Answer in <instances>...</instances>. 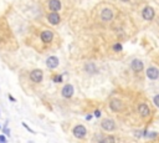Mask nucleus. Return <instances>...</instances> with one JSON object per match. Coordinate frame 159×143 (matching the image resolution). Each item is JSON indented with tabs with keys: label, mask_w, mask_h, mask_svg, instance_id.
<instances>
[{
	"label": "nucleus",
	"mask_w": 159,
	"mask_h": 143,
	"mask_svg": "<svg viewBox=\"0 0 159 143\" xmlns=\"http://www.w3.org/2000/svg\"><path fill=\"white\" fill-rule=\"evenodd\" d=\"M54 81H55L56 83H61V82H62V77H61L60 75H56V76H54Z\"/></svg>",
	"instance_id": "18"
},
{
	"label": "nucleus",
	"mask_w": 159,
	"mask_h": 143,
	"mask_svg": "<svg viewBox=\"0 0 159 143\" xmlns=\"http://www.w3.org/2000/svg\"><path fill=\"white\" fill-rule=\"evenodd\" d=\"M142 16H143L145 20H152V19L154 18V10H153V8L145 6V8L143 9V11H142Z\"/></svg>",
	"instance_id": "14"
},
{
	"label": "nucleus",
	"mask_w": 159,
	"mask_h": 143,
	"mask_svg": "<svg viewBox=\"0 0 159 143\" xmlns=\"http://www.w3.org/2000/svg\"><path fill=\"white\" fill-rule=\"evenodd\" d=\"M153 102H154V105H155L157 107H159V95L154 96V98H153Z\"/></svg>",
	"instance_id": "19"
},
{
	"label": "nucleus",
	"mask_w": 159,
	"mask_h": 143,
	"mask_svg": "<svg viewBox=\"0 0 159 143\" xmlns=\"http://www.w3.org/2000/svg\"><path fill=\"white\" fill-rule=\"evenodd\" d=\"M0 143H8L5 134H0Z\"/></svg>",
	"instance_id": "22"
},
{
	"label": "nucleus",
	"mask_w": 159,
	"mask_h": 143,
	"mask_svg": "<svg viewBox=\"0 0 159 143\" xmlns=\"http://www.w3.org/2000/svg\"><path fill=\"white\" fill-rule=\"evenodd\" d=\"M75 93V90H74V86L72 85H65L61 90V96L63 98H71Z\"/></svg>",
	"instance_id": "6"
},
{
	"label": "nucleus",
	"mask_w": 159,
	"mask_h": 143,
	"mask_svg": "<svg viewBox=\"0 0 159 143\" xmlns=\"http://www.w3.org/2000/svg\"><path fill=\"white\" fill-rule=\"evenodd\" d=\"M58 64H60V61H58V59L56 56H50V57H47V60H46V66L49 69H56L58 66Z\"/></svg>",
	"instance_id": "11"
},
{
	"label": "nucleus",
	"mask_w": 159,
	"mask_h": 143,
	"mask_svg": "<svg viewBox=\"0 0 159 143\" xmlns=\"http://www.w3.org/2000/svg\"><path fill=\"white\" fill-rule=\"evenodd\" d=\"M94 116H96L97 118H100V116H101V111H98V109L94 111Z\"/></svg>",
	"instance_id": "24"
},
{
	"label": "nucleus",
	"mask_w": 159,
	"mask_h": 143,
	"mask_svg": "<svg viewBox=\"0 0 159 143\" xmlns=\"http://www.w3.org/2000/svg\"><path fill=\"white\" fill-rule=\"evenodd\" d=\"M101 128H102L103 131L112 132V131H114V129L117 128V125H116V122H114L113 120H111V118H105V120H102V122H101Z\"/></svg>",
	"instance_id": "3"
},
{
	"label": "nucleus",
	"mask_w": 159,
	"mask_h": 143,
	"mask_svg": "<svg viewBox=\"0 0 159 143\" xmlns=\"http://www.w3.org/2000/svg\"><path fill=\"white\" fill-rule=\"evenodd\" d=\"M113 11L111 10V9H108V8H105V9H102L101 10V14H100V18H101V20L102 21H105V22H108V21H111L112 19H113Z\"/></svg>",
	"instance_id": "7"
},
{
	"label": "nucleus",
	"mask_w": 159,
	"mask_h": 143,
	"mask_svg": "<svg viewBox=\"0 0 159 143\" xmlns=\"http://www.w3.org/2000/svg\"><path fill=\"white\" fill-rule=\"evenodd\" d=\"M9 100H11V101H14V102H15V98H14L13 96H9Z\"/></svg>",
	"instance_id": "26"
},
{
	"label": "nucleus",
	"mask_w": 159,
	"mask_h": 143,
	"mask_svg": "<svg viewBox=\"0 0 159 143\" xmlns=\"http://www.w3.org/2000/svg\"><path fill=\"white\" fill-rule=\"evenodd\" d=\"M54 38H55V35H54V33L51 31V30H44V31H41V34H40V40L44 42V44H51L52 42V40H54Z\"/></svg>",
	"instance_id": "5"
},
{
	"label": "nucleus",
	"mask_w": 159,
	"mask_h": 143,
	"mask_svg": "<svg viewBox=\"0 0 159 143\" xmlns=\"http://www.w3.org/2000/svg\"><path fill=\"white\" fill-rule=\"evenodd\" d=\"M85 70L89 73V75H94V73H97L98 72V69H97V66L94 65L93 62H88V64H86V66H85Z\"/></svg>",
	"instance_id": "15"
},
{
	"label": "nucleus",
	"mask_w": 159,
	"mask_h": 143,
	"mask_svg": "<svg viewBox=\"0 0 159 143\" xmlns=\"http://www.w3.org/2000/svg\"><path fill=\"white\" fill-rule=\"evenodd\" d=\"M138 113L141 114L142 117H148L149 114H150V109H149L148 105H145V103H141V105L138 106Z\"/></svg>",
	"instance_id": "13"
},
{
	"label": "nucleus",
	"mask_w": 159,
	"mask_h": 143,
	"mask_svg": "<svg viewBox=\"0 0 159 143\" xmlns=\"http://www.w3.org/2000/svg\"><path fill=\"white\" fill-rule=\"evenodd\" d=\"M147 77L149 80H157V78H159V70L157 67H148L147 69Z\"/></svg>",
	"instance_id": "10"
},
{
	"label": "nucleus",
	"mask_w": 159,
	"mask_h": 143,
	"mask_svg": "<svg viewBox=\"0 0 159 143\" xmlns=\"http://www.w3.org/2000/svg\"><path fill=\"white\" fill-rule=\"evenodd\" d=\"M143 67H144L143 62H142L141 60H138V59H134V60L131 62V69H132L134 72H141V71L143 70Z\"/></svg>",
	"instance_id": "12"
},
{
	"label": "nucleus",
	"mask_w": 159,
	"mask_h": 143,
	"mask_svg": "<svg viewBox=\"0 0 159 143\" xmlns=\"http://www.w3.org/2000/svg\"><path fill=\"white\" fill-rule=\"evenodd\" d=\"M47 8L50 11H54V13H57L61 10L62 8V4L60 0H49V3H47Z\"/></svg>",
	"instance_id": "8"
},
{
	"label": "nucleus",
	"mask_w": 159,
	"mask_h": 143,
	"mask_svg": "<svg viewBox=\"0 0 159 143\" xmlns=\"http://www.w3.org/2000/svg\"><path fill=\"white\" fill-rule=\"evenodd\" d=\"M72 134L75 138L77 139H83L86 136H87V129L83 125H77L72 128Z\"/></svg>",
	"instance_id": "1"
},
{
	"label": "nucleus",
	"mask_w": 159,
	"mask_h": 143,
	"mask_svg": "<svg viewBox=\"0 0 159 143\" xmlns=\"http://www.w3.org/2000/svg\"><path fill=\"white\" fill-rule=\"evenodd\" d=\"M3 132H4V133H5L6 136H9V137H10V129H9L8 127H6V125H5L4 127H3Z\"/></svg>",
	"instance_id": "21"
},
{
	"label": "nucleus",
	"mask_w": 159,
	"mask_h": 143,
	"mask_svg": "<svg viewBox=\"0 0 159 143\" xmlns=\"http://www.w3.org/2000/svg\"><path fill=\"white\" fill-rule=\"evenodd\" d=\"M2 128H3V127H2V126H0V129H2Z\"/></svg>",
	"instance_id": "28"
},
{
	"label": "nucleus",
	"mask_w": 159,
	"mask_h": 143,
	"mask_svg": "<svg viewBox=\"0 0 159 143\" xmlns=\"http://www.w3.org/2000/svg\"><path fill=\"white\" fill-rule=\"evenodd\" d=\"M94 141H96V143H105V134L97 133L96 137H94Z\"/></svg>",
	"instance_id": "16"
},
{
	"label": "nucleus",
	"mask_w": 159,
	"mask_h": 143,
	"mask_svg": "<svg viewBox=\"0 0 159 143\" xmlns=\"http://www.w3.org/2000/svg\"><path fill=\"white\" fill-rule=\"evenodd\" d=\"M113 50H114V51H121V50H122V45H121V44L113 45Z\"/></svg>",
	"instance_id": "20"
},
{
	"label": "nucleus",
	"mask_w": 159,
	"mask_h": 143,
	"mask_svg": "<svg viewBox=\"0 0 159 143\" xmlns=\"http://www.w3.org/2000/svg\"><path fill=\"white\" fill-rule=\"evenodd\" d=\"M91 118H92V116H91V114H88V116H87V117H86V120H87V121H89V120H91Z\"/></svg>",
	"instance_id": "25"
},
{
	"label": "nucleus",
	"mask_w": 159,
	"mask_h": 143,
	"mask_svg": "<svg viewBox=\"0 0 159 143\" xmlns=\"http://www.w3.org/2000/svg\"><path fill=\"white\" fill-rule=\"evenodd\" d=\"M47 21L51 24V25H58L60 24V21H61V16H60V14H57V13H54V11H50L49 14H47Z\"/></svg>",
	"instance_id": "9"
},
{
	"label": "nucleus",
	"mask_w": 159,
	"mask_h": 143,
	"mask_svg": "<svg viewBox=\"0 0 159 143\" xmlns=\"http://www.w3.org/2000/svg\"><path fill=\"white\" fill-rule=\"evenodd\" d=\"M22 126H24V127H25V128H26V129H27L30 133H35V131H34V129H31V128H30V127H29V126H27L25 122H22Z\"/></svg>",
	"instance_id": "23"
},
{
	"label": "nucleus",
	"mask_w": 159,
	"mask_h": 143,
	"mask_svg": "<svg viewBox=\"0 0 159 143\" xmlns=\"http://www.w3.org/2000/svg\"><path fill=\"white\" fill-rule=\"evenodd\" d=\"M105 143H116V138H114V136H111V134L105 136Z\"/></svg>",
	"instance_id": "17"
},
{
	"label": "nucleus",
	"mask_w": 159,
	"mask_h": 143,
	"mask_svg": "<svg viewBox=\"0 0 159 143\" xmlns=\"http://www.w3.org/2000/svg\"><path fill=\"white\" fill-rule=\"evenodd\" d=\"M121 2H123V3H127V2H129V0H121Z\"/></svg>",
	"instance_id": "27"
},
{
	"label": "nucleus",
	"mask_w": 159,
	"mask_h": 143,
	"mask_svg": "<svg viewBox=\"0 0 159 143\" xmlns=\"http://www.w3.org/2000/svg\"><path fill=\"white\" fill-rule=\"evenodd\" d=\"M29 77H30V80L33 81L34 83H40L42 81V78H44V72L40 69H35V70H33L30 72Z\"/></svg>",
	"instance_id": "2"
},
{
	"label": "nucleus",
	"mask_w": 159,
	"mask_h": 143,
	"mask_svg": "<svg viewBox=\"0 0 159 143\" xmlns=\"http://www.w3.org/2000/svg\"><path fill=\"white\" fill-rule=\"evenodd\" d=\"M109 108H111V111H113V112H121V111H123V108H124V103H123L119 98H112V100L109 101Z\"/></svg>",
	"instance_id": "4"
}]
</instances>
